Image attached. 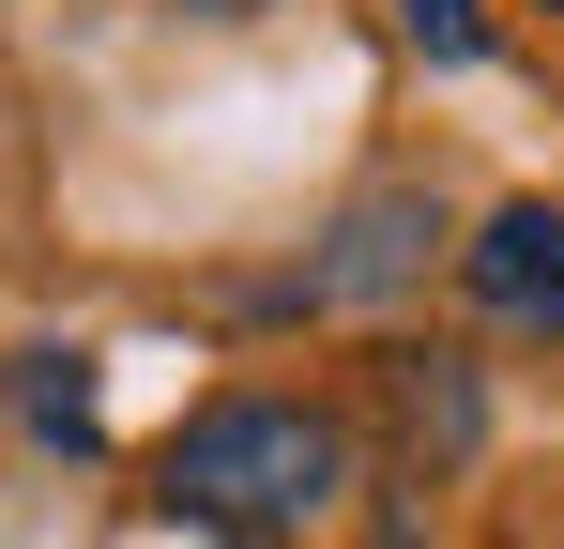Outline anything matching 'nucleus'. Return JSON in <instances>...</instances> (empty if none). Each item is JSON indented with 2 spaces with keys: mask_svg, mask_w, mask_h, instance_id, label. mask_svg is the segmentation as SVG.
Segmentation results:
<instances>
[{
  "mask_svg": "<svg viewBox=\"0 0 564 549\" xmlns=\"http://www.w3.org/2000/svg\"><path fill=\"white\" fill-rule=\"evenodd\" d=\"M427 229H443V214H427L412 183H367V198L336 214V260L290 274V305H367V290H397V274L427 260Z\"/></svg>",
  "mask_w": 564,
  "mask_h": 549,
  "instance_id": "obj_3",
  "label": "nucleus"
},
{
  "mask_svg": "<svg viewBox=\"0 0 564 549\" xmlns=\"http://www.w3.org/2000/svg\"><path fill=\"white\" fill-rule=\"evenodd\" d=\"M397 31H412L443 77H473V62H488V15H473V0H397Z\"/></svg>",
  "mask_w": 564,
  "mask_h": 549,
  "instance_id": "obj_4",
  "label": "nucleus"
},
{
  "mask_svg": "<svg viewBox=\"0 0 564 549\" xmlns=\"http://www.w3.org/2000/svg\"><path fill=\"white\" fill-rule=\"evenodd\" d=\"M336 488H351V443H336V412H305V397H214V412H184L169 458H153V504L198 519V535H229V549L321 535Z\"/></svg>",
  "mask_w": 564,
  "mask_h": 549,
  "instance_id": "obj_1",
  "label": "nucleus"
},
{
  "mask_svg": "<svg viewBox=\"0 0 564 549\" xmlns=\"http://www.w3.org/2000/svg\"><path fill=\"white\" fill-rule=\"evenodd\" d=\"M458 274H473V305H488V321L564 336V198H503V214L458 245Z\"/></svg>",
  "mask_w": 564,
  "mask_h": 549,
  "instance_id": "obj_2",
  "label": "nucleus"
},
{
  "mask_svg": "<svg viewBox=\"0 0 564 549\" xmlns=\"http://www.w3.org/2000/svg\"><path fill=\"white\" fill-rule=\"evenodd\" d=\"M31 428H46V443H93V366H77V352L31 366Z\"/></svg>",
  "mask_w": 564,
  "mask_h": 549,
  "instance_id": "obj_5",
  "label": "nucleus"
},
{
  "mask_svg": "<svg viewBox=\"0 0 564 549\" xmlns=\"http://www.w3.org/2000/svg\"><path fill=\"white\" fill-rule=\"evenodd\" d=\"M169 15H260V0H169Z\"/></svg>",
  "mask_w": 564,
  "mask_h": 549,
  "instance_id": "obj_6",
  "label": "nucleus"
},
{
  "mask_svg": "<svg viewBox=\"0 0 564 549\" xmlns=\"http://www.w3.org/2000/svg\"><path fill=\"white\" fill-rule=\"evenodd\" d=\"M550 15H564V0H550Z\"/></svg>",
  "mask_w": 564,
  "mask_h": 549,
  "instance_id": "obj_7",
  "label": "nucleus"
}]
</instances>
